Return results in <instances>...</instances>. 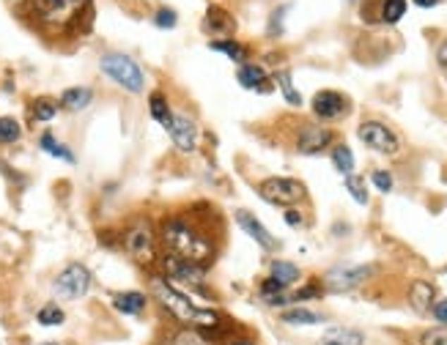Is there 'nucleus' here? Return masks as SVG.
<instances>
[{
  "instance_id": "obj_1",
  "label": "nucleus",
  "mask_w": 447,
  "mask_h": 345,
  "mask_svg": "<svg viewBox=\"0 0 447 345\" xmlns=\"http://www.w3.org/2000/svg\"><path fill=\"white\" fill-rule=\"evenodd\" d=\"M162 242H165L168 255L192 261V263H200V266H206L212 261V255H214L212 242L200 233L192 222L184 220V217L165 220V225H162Z\"/></svg>"
},
{
  "instance_id": "obj_2",
  "label": "nucleus",
  "mask_w": 447,
  "mask_h": 345,
  "mask_svg": "<svg viewBox=\"0 0 447 345\" xmlns=\"http://www.w3.org/2000/svg\"><path fill=\"white\" fill-rule=\"evenodd\" d=\"M154 296L159 299L162 307H168V313H173L178 320L190 323V326H214L217 323V313L214 310H206V307H198L195 301H190L184 294L173 291L165 280H154Z\"/></svg>"
},
{
  "instance_id": "obj_3",
  "label": "nucleus",
  "mask_w": 447,
  "mask_h": 345,
  "mask_svg": "<svg viewBox=\"0 0 447 345\" xmlns=\"http://www.w3.org/2000/svg\"><path fill=\"white\" fill-rule=\"evenodd\" d=\"M99 66L113 82H118L129 94H140V91L146 88L143 69H140L129 55H124V52H107V55H102Z\"/></svg>"
},
{
  "instance_id": "obj_4",
  "label": "nucleus",
  "mask_w": 447,
  "mask_h": 345,
  "mask_svg": "<svg viewBox=\"0 0 447 345\" xmlns=\"http://www.w3.org/2000/svg\"><path fill=\"white\" fill-rule=\"evenodd\" d=\"M258 192L272 206H294L307 195L305 184H299L297 178H267V181H261Z\"/></svg>"
},
{
  "instance_id": "obj_5",
  "label": "nucleus",
  "mask_w": 447,
  "mask_h": 345,
  "mask_svg": "<svg viewBox=\"0 0 447 345\" xmlns=\"http://www.w3.org/2000/svg\"><path fill=\"white\" fill-rule=\"evenodd\" d=\"M91 288V271L82 263H72L55 277V294L61 299H80Z\"/></svg>"
},
{
  "instance_id": "obj_6",
  "label": "nucleus",
  "mask_w": 447,
  "mask_h": 345,
  "mask_svg": "<svg viewBox=\"0 0 447 345\" xmlns=\"http://www.w3.org/2000/svg\"><path fill=\"white\" fill-rule=\"evenodd\" d=\"M360 140L368 148H373V151H379V153H387V156H393L398 151L396 132H390L384 123H379V121L362 123V126H360Z\"/></svg>"
},
{
  "instance_id": "obj_7",
  "label": "nucleus",
  "mask_w": 447,
  "mask_h": 345,
  "mask_svg": "<svg viewBox=\"0 0 447 345\" xmlns=\"http://www.w3.org/2000/svg\"><path fill=\"white\" fill-rule=\"evenodd\" d=\"M162 269H165V274H168L171 280L187 282V285H203V280H206V269H203L200 263L176 258V255H165Z\"/></svg>"
},
{
  "instance_id": "obj_8",
  "label": "nucleus",
  "mask_w": 447,
  "mask_h": 345,
  "mask_svg": "<svg viewBox=\"0 0 447 345\" xmlns=\"http://www.w3.org/2000/svg\"><path fill=\"white\" fill-rule=\"evenodd\" d=\"M373 274V266H338L326 274V288L329 291H351L362 285Z\"/></svg>"
},
{
  "instance_id": "obj_9",
  "label": "nucleus",
  "mask_w": 447,
  "mask_h": 345,
  "mask_svg": "<svg viewBox=\"0 0 447 345\" xmlns=\"http://www.w3.org/2000/svg\"><path fill=\"white\" fill-rule=\"evenodd\" d=\"M124 246L132 258H137V261H151V255H154V239H151L149 225H146V222L132 225L124 236Z\"/></svg>"
},
{
  "instance_id": "obj_10",
  "label": "nucleus",
  "mask_w": 447,
  "mask_h": 345,
  "mask_svg": "<svg viewBox=\"0 0 447 345\" xmlns=\"http://www.w3.org/2000/svg\"><path fill=\"white\" fill-rule=\"evenodd\" d=\"M88 0H33V6L39 8V14L52 23H66L72 20L77 11H82Z\"/></svg>"
},
{
  "instance_id": "obj_11",
  "label": "nucleus",
  "mask_w": 447,
  "mask_h": 345,
  "mask_svg": "<svg viewBox=\"0 0 447 345\" xmlns=\"http://www.w3.org/2000/svg\"><path fill=\"white\" fill-rule=\"evenodd\" d=\"M165 132L171 134V140L181 151H195V146H198V126H195V121H190L187 115H173L171 123L165 126Z\"/></svg>"
},
{
  "instance_id": "obj_12",
  "label": "nucleus",
  "mask_w": 447,
  "mask_h": 345,
  "mask_svg": "<svg viewBox=\"0 0 447 345\" xmlns=\"http://www.w3.org/2000/svg\"><path fill=\"white\" fill-rule=\"evenodd\" d=\"M348 110V99L338 91H322L313 96V113L324 121H335Z\"/></svg>"
},
{
  "instance_id": "obj_13",
  "label": "nucleus",
  "mask_w": 447,
  "mask_h": 345,
  "mask_svg": "<svg viewBox=\"0 0 447 345\" xmlns=\"http://www.w3.org/2000/svg\"><path fill=\"white\" fill-rule=\"evenodd\" d=\"M236 222H239V227L247 233L250 239H255L258 244L264 246L267 252H272V249H277V242H274V236L261 225V222L255 220L250 211H236Z\"/></svg>"
},
{
  "instance_id": "obj_14",
  "label": "nucleus",
  "mask_w": 447,
  "mask_h": 345,
  "mask_svg": "<svg viewBox=\"0 0 447 345\" xmlns=\"http://www.w3.org/2000/svg\"><path fill=\"white\" fill-rule=\"evenodd\" d=\"M332 143V134L326 132V129H316V126H307V129H302L297 137V148L299 153H307V156H313V153H322L324 148Z\"/></svg>"
},
{
  "instance_id": "obj_15",
  "label": "nucleus",
  "mask_w": 447,
  "mask_h": 345,
  "mask_svg": "<svg viewBox=\"0 0 447 345\" xmlns=\"http://www.w3.org/2000/svg\"><path fill=\"white\" fill-rule=\"evenodd\" d=\"M239 82L250 88V91H261V94H267V91H272L269 88V77L267 72L261 69V66H252V63H242V69H239Z\"/></svg>"
},
{
  "instance_id": "obj_16",
  "label": "nucleus",
  "mask_w": 447,
  "mask_h": 345,
  "mask_svg": "<svg viewBox=\"0 0 447 345\" xmlns=\"http://www.w3.org/2000/svg\"><path fill=\"white\" fill-rule=\"evenodd\" d=\"M113 307L124 315H140L143 307H146V296L137 294V291H126V294L113 296Z\"/></svg>"
},
{
  "instance_id": "obj_17",
  "label": "nucleus",
  "mask_w": 447,
  "mask_h": 345,
  "mask_svg": "<svg viewBox=\"0 0 447 345\" xmlns=\"http://www.w3.org/2000/svg\"><path fill=\"white\" fill-rule=\"evenodd\" d=\"M409 304L417 310V313H425L428 307H434V288L428 282H415L409 288Z\"/></svg>"
},
{
  "instance_id": "obj_18",
  "label": "nucleus",
  "mask_w": 447,
  "mask_h": 345,
  "mask_svg": "<svg viewBox=\"0 0 447 345\" xmlns=\"http://www.w3.org/2000/svg\"><path fill=\"white\" fill-rule=\"evenodd\" d=\"M91 99H94L91 88H69V91H63L61 104H63V110L77 113V110H85V107L91 104Z\"/></svg>"
},
{
  "instance_id": "obj_19",
  "label": "nucleus",
  "mask_w": 447,
  "mask_h": 345,
  "mask_svg": "<svg viewBox=\"0 0 447 345\" xmlns=\"http://www.w3.org/2000/svg\"><path fill=\"white\" fill-rule=\"evenodd\" d=\"M206 20H209V27H212L214 33H220V36H225V33H233V30H236L233 17H231L228 11H223L220 6H212V8H209V14H206Z\"/></svg>"
},
{
  "instance_id": "obj_20",
  "label": "nucleus",
  "mask_w": 447,
  "mask_h": 345,
  "mask_svg": "<svg viewBox=\"0 0 447 345\" xmlns=\"http://www.w3.org/2000/svg\"><path fill=\"white\" fill-rule=\"evenodd\" d=\"M362 343H365V337L360 332H354V329H329L322 340V345H362Z\"/></svg>"
},
{
  "instance_id": "obj_21",
  "label": "nucleus",
  "mask_w": 447,
  "mask_h": 345,
  "mask_svg": "<svg viewBox=\"0 0 447 345\" xmlns=\"http://www.w3.org/2000/svg\"><path fill=\"white\" fill-rule=\"evenodd\" d=\"M209 47L214 49V52H223V55H228L231 61H236V63H245V58H247V49L242 47V44H236V42H212Z\"/></svg>"
},
{
  "instance_id": "obj_22",
  "label": "nucleus",
  "mask_w": 447,
  "mask_h": 345,
  "mask_svg": "<svg viewBox=\"0 0 447 345\" xmlns=\"http://www.w3.org/2000/svg\"><path fill=\"white\" fill-rule=\"evenodd\" d=\"M151 115H154V121L162 123V129L173 118V113H171V107H168V101H165L162 94H154V96H151Z\"/></svg>"
},
{
  "instance_id": "obj_23",
  "label": "nucleus",
  "mask_w": 447,
  "mask_h": 345,
  "mask_svg": "<svg viewBox=\"0 0 447 345\" xmlns=\"http://www.w3.org/2000/svg\"><path fill=\"white\" fill-rule=\"evenodd\" d=\"M272 277L274 280H280L283 285H291V282H297L299 280V269L294 266V263L277 261V263H272Z\"/></svg>"
},
{
  "instance_id": "obj_24",
  "label": "nucleus",
  "mask_w": 447,
  "mask_h": 345,
  "mask_svg": "<svg viewBox=\"0 0 447 345\" xmlns=\"http://www.w3.org/2000/svg\"><path fill=\"white\" fill-rule=\"evenodd\" d=\"M406 14V0H384L381 6V20L387 25H396Z\"/></svg>"
},
{
  "instance_id": "obj_25",
  "label": "nucleus",
  "mask_w": 447,
  "mask_h": 345,
  "mask_svg": "<svg viewBox=\"0 0 447 345\" xmlns=\"http://www.w3.org/2000/svg\"><path fill=\"white\" fill-rule=\"evenodd\" d=\"M42 148H44V151H50L52 156L63 159V162H75V153H72V151H69L66 146H61V143L52 137L50 132H47V134H42Z\"/></svg>"
},
{
  "instance_id": "obj_26",
  "label": "nucleus",
  "mask_w": 447,
  "mask_h": 345,
  "mask_svg": "<svg viewBox=\"0 0 447 345\" xmlns=\"http://www.w3.org/2000/svg\"><path fill=\"white\" fill-rule=\"evenodd\" d=\"M55 113H58V104H55L52 99L42 96L33 101V118H36V121H52Z\"/></svg>"
},
{
  "instance_id": "obj_27",
  "label": "nucleus",
  "mask_w": 447,
  "mask_h": 345,
  "mask_svg": "<svg viewBox=\"0 0 447 345\" xmlns=\"http://www.w3.org/2000/svg\"><path fill=\"white\" fill-rule=\"evenodd\" d=\"M277 85H280V91H283V96H286V101H288L291 107H299V104H302V96H299L297 91H294V82H291V74H288V72H280V74H277Z\"/></svg>"
},
{
  "instance_id": "obj_28",
  "label": "nucleus",
  "mask_w": 447,
  "mask_h": 345,
  "mask_svg": "<svg viewBox=\"0 0 447 345\" xmlns=\"http://www.w3.org/2000/svg\"><path fill=\"white\" fill-rule=\"evenodd\" d=\"M346 189L351 192V197L360 203V206H365L368 203V189H365V178H360V175H346Z\"/></svg>"
},
{
  "instance_id": "obj_29",
  "label": "nucleus",
  "mask_w": 447,
  "mask_h": 345,
  "mask_svg": "<svg viewBox=\"0 0 447 345\" xmlns=\"http://www.w3.org/2000/svg\"><path fill=\"white\" fill-rule=\"evenodd\" d=\"M20 134H23V129L14 118H0V146L20 140Z\"/></svg>"
},
{
  "instance_id": "obj_30",
  "label": "nucleus",
  "mask_w": 447,
  "mask_h": 345,
  "mask_svg": "<svg viewBox=\"0 0 447 345\" xmlns=\"http://www.w3.org/2000/svg\"><path fill=\"white\" fill-rule=\"evenodd\" d=\"M36 320H39L42 326H58V323H63V310H61V307H55V304H47V307H42V310H39Z\"/></svg>"
},
{
  "instance_id": "obj_31",
  "label": "nucleus",
  "mask_w": 447,
  "mask_h": 345,
  "mask_svg": "<svg viewBox=\"0 0 447 345\" xmlns=\"http://www.w3.org/2000/svg\"><path fill=\"white\" fill-rule=\"evenodd\" d=\"M283 320L286 323H322L324 318L310 310H288V313H283Z\"/></svg>"
},
{
  "instance_id": "obj_32",
  "label": "nucleus",
  "mask_w": 447,
  "mask_h": 345,
  "mask_svg": "<svg viewBox=\"0 0 447 345\" xmlns=\"http://www.w3.org/2000/svg\"><path fill=\"white\" fill-rule=\"evenodd\" d=\"M332 162H335V168L341 172H351L354 170V156H351V151L346 146H338L335 148V153H332Z\"/></svg>"
},
{
  "instance_id": "obj_33",
  "label": "nucleus",
  "mask_w": 447,
  "mask_h": 345,
  "mask_svg": "<svg viewBox=\"0 0 447 345\" xmlns=\"http://www.w3.org/2000/svg\"><path fill=\"white\" fill-rule=\"evenodd\" d=\"M176 11L173 8H159L157 11V17H154V23H157V27H176Z\"/></svg>"
},
{
  "instance_id": "obj_34",
  "label": "nucleus",
  "mask_w": 447,
  "mask_h": 345,
  "mask_svg": "<svg viewBox=\"0 0 447 345\" xmlns=\"http://www.w3.org/2000/svg\"><path fill=\"white\" fill-rule=\"evenodd\" d=\"M422 345H447V329H431L422 334Z\"/></svg>"
},
{
  "instance_id": "obj_35",
  "label": "nucleus",
  "mask_w": 447,
  "mask_h": 345,
  "mask_svg": "<svg viewBox=\"0 0 447 345\" xmlns=\"http://www.w3.org/2000/svg\"><path fill=\"white\" fill-rule=\"evenodd\" d=\"M373 187H376L379 192H390V189H393V178H390V172H384V170L373 172Z\"/></svg>"
},
{
  "instance_id": "obj_36",
  "label": "nucleus",
  "mask_w": 447,
  "mask_h": 345,
  "mask_svg": "<svg viewBox=\"0 0 447 345\" xmlns=\"http://www.w3.org/2000/svg\"><path fill=\"white\" fill-rule=\"evenodd\" d=\"M286 288H288V285H283L280 280H274V277H269V280H267V282L261 285V294H264V296H277V294H283Z\"/></svg>"
},
{
  "instance_id": "obj_37",
  "label": "nucleus",
  "mask_w": 447,
  "mask_h": 345,
  "mask_svg": "<svg viewBox=\"0 0 447 345\" xmlns=\"http://www.w3.org/2000/svg\"><path fill=\"white\" fill-rule=\"evenodd\" d=\"M176 345H209V343H206V340H200L198 334H192V332H184V334H178Z\"/></svg>"
},
{
  "instance_id": "obj_38",
  "label": "nucleus",
  "mask_w": 447,
  "mask_h": 345,
  "mask_svg": "<svg viewBox=\"0 0 447 345\" xmlns=\"http://www.w3.org/2000/svg\"><path fill=\"white\" fill-rule=\"evenodd\" d=\"M434 318L439 320V323H447V299L434 304Z\"/></svg>"
},
{
  "instance_id": "obj_39",
  "label": "nucleus",
  "mask_w": 447,
  "mask_h": 345,
  "mask_svg": "<svg viewBox=\"0 0 447 345\" xmlns=\"http://www.w3.org/2000/svg\"><path fill=\"white\" fill-rule=\"evenodd\" d=\"M283 14H286V8H280V11H274L272 14V27H269V33H280V20H283Z\"/></svg>"
},
{
  "instance_id": "obj_40",
  "label": "nucleus",
  "mask_w": 447,
  "mask_h": 345,
  "mask_svg": "<svg viewBox=\"0 0 447 345\" xmlns=\"http://www.w3.org/2000/svg\"><path fill=\"white\" fill-rule=\"evenodd\" d=\"M286 222H288L291 227H297V225H302V214H297V211H286Z\"/></svg>"
},
{
  "instance_id": "obj_41",
  "label": "nucleus",
  "mask_w": 447,
  "mask_h": 345,
  "mask_svg": "<svg viewBox=\"0 0 447 345\" xmlns=\"http://www.w3.org/2000/svg\"><path fill=\"white\" fill-rule=\"evenodd\" d=\"M436 61H439V66H445L447 69V42L439 47V52H436Z\"/></svg>"
},
{
  "instance_id": "obj_42",
  "label": "nucleus",
  "mask_w": 447,
  "mask_h": 345,
  "mask_svg": "<svg viewBox=\"0 0 447 345\" xmlns=\"http://www.w3.org/2000/svg\"><path fill=\"white\" fill-rule=\"evenodd\" d=\"M415 3H417V6H420V8H431V6H436V3H439V0H415Z\"/></svg>"
},
{
  "instance_id": "obj_43",
  "label": "nucleus",
  "mask_w": 447,
  "mask_h": 345,
  "mask_svg": "<svg viewBox=\"0 0 447 345\" xmlns=\"http://www.w3.org/2000/svg\"><path fill=\"white\" fill-rule=\"evenodd\" d=\"M42 345H55V343H42Z\"/></svg>"
},
{
  "instance_id": "obj_44",
  "label": "nucleus",
  "mask_w": 447,
  "mask_h": 345,
  "mask_svg": "<svg viewBox=\"0 0 447 345\" xmlns=\"http://www.w3.org/2000/svg\"><path fill=\"white\" fill-rule=\"evenodd\" d=\"M239 345H245V343H239Z\"/></svg>"
}]
</instances>
